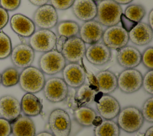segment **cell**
<instances>
[{
    "mask_svg": "<svg viewBox=\"0 0 153 136\" xmlns=\"http://www.w3.org/2000/svg\"><path fill=\"white\" fill-rule=\"evenodd\" d=\"M45 82V76L42 71L30 66L23 69L20 73L18 84L23 91L34 94L42 90Z\"/></svg>",
    "mask_w": 153,
    "mask_h": 136,
    "instance_id": "cell-1",
    "label": "cell"
},
{
    "mask_svg": "<svg viewBox=\"0 0 153 136\" xmlns=\"http://www.w3.org/2000/svg\"><path fill=\"white\" fill-rule=\"evenodd\" d=\"M123 9L113 0H102L97 4V21L106 27L117 25L120 22Z\"/></svg>",
    "mask_w": 153,
    "mask_h": 136,
    "instance_id": "cell-2",
    "label": "cell"
},
{
    "mask_svg": "<svg viewBox=\"0 0 153 136\" xmlns=\"http://www.w3.org/2000/svg\"><path fill=\"white\" fill-rule=\"evenodd\" d=\"M117 117V123L119 128L128 133L137 131L144 122L141 111L133 106H126L121 109Z\"/></svg>",
    "mask_w": 153,
    "mask_h": 136,
    "instance_id": "cell-3",
    "label": "cell"
},
{
    "mask_svg": "<svg viewBox=\"0 0 153 136\" xmlns=\"http://www.w3.org/2000/svg\"><path fill=\"white\" fill-rule=\"evenodd\" d=\"M66 64V60L62 53L54 49L44 52L38 60L39 69L48 75H54L62 72Z\"/></svg>",
    "mask_w": 153,
    "mask_h": 136,
    "instance_id": "cell-4",
    "label": "cell"
},
{
    "mask_svg": "<svg viewBox=\"0 0 153 136\" xmlns=\"http://www.w3.org/2000/svg\"><path fill=\"white\" fill-rule=\"evenodd\" d=\"M48 125L53 136H69L71 121L69 114L62 109H56L50 114Z\"/></svg>",
    "mask_w": 153,
    "mask_h": 136,
    "instance_id": "cell-5",
    "label": "cell"
},
{
    "mask_svg": "<svg viewBox=\"0 0 153 136\" xmlns=\"http://www.w3.org/2000/svg\"><path fill=\"white\" fill-rule=\"evenodd\" d=\"M143 76L140 72L133 69H126L117 77V87L125 94H132L142 87Z\"/></svg>",
    "mask_w": 153,
    "mask_h": 136,
    "instance_id": "cell-6",
    "label": "cell"
},
{
    "mask_svg": "<svg viewBox=\"0 0 153 136\" xmlns=\"http://www.w3.org/2000/svg\"><path fill=\"white\" fill-rule=\"evenodd\" d=\"M57 39L56 35L48 29H39L29 38V45L34 50L46 52L53 50Z\"/></svg>",
    "mask_w": 153,
    "mask_h": 136,
    "instance_id": "cell-7",
    "label": "cell"
},
{
    "mask_svg": "<svg viewBox=\"0 0 153 136\" xmlns=\"http://www.w3.org/2000/svg\"><path fill=\"white\" fill-rule=\"evenodd\" d=\"M45 98L51 103L63 101L68 93V86L63 79L58 77H52L45 81L42 88Z\"/></svg>",
    "mask_w": 153,
    "mask_h": 136,
    "instance_id": "cell-8",
    "label": "cell"
},
{
    "mask_svg": "<svg viewBox=\"0 0 153 136\" xmlns=\"http://www.w3.org/2000/svg\"><path fill=\"white\" fill-rule=\"evenodd\" d=\"M102 42L109 49L119 50L127 45L129 38L128 32L118 25L108 27L102 37Z\"/></svg>",
    "mask_w": 153,
    "mask_h": 136,
    "instance_id": "cell-9",
    "label": "cell"
},
{
    "mask_svg": "<svg viewBox=\"0 0 153 136\" xmlns=\"http://www.w3.org/2000/svg\"><path fill=\"white\" fill-rule=\"evenodd\" d=\"M32 21L35 26L41 29H51L58 23V14L56 10L50 4L38 7L32 16Z\"/></svg>",
    "mask_w": 153,
    "mask_h": 136,
    "instance_id": "cell-10",
    "label": "cell"
},
{
    "mask_svg": "<svg viewBox=\"0 0 153 136\" xmlns=\"http://www.w3.org/2000/svg\"><path fill=\"white\" fill-rule=\"evenodd\" d=\"M85 44L76 36L66 39L61 53L66 61L78 63L85 55Z\"/></svg>",
    "mask_w": 153,
    "mask_h": 136,
    "instance_id": "cell-11",
    "label": "cell"
},
{
    "mask_svg": "<svg viewBox=\"0 0 153 136\" xmlns=\"http://www.w3.org/2000/svg\"><path fill=\"white\" fill-rule=\"evenodd\" d=\"M10 58L16 68L25 69L30 66L35 58V51L29 44L21 43L12 48Z\"/></svg>",
    "mask_w": 153,
    "mask_h": 136,
    "instance_id": "cell-12",
    "label": "cell"
},
{
    "mask_svg": "<svg viewBox=\"0 0 153 136\" xmlns=\"http://www.w3.org/2000/svg\"><path fill=\"white\" fill-rule=\"evenodd\" d=\"M96 106L101 117L108 120H112L117 117L121 110L118 101L109 94L99 96L96 100Z\"/></svg>",
    "mask_w": 153,
    "mask_h": 136,
    "instance_id": "cell-13",
    "label": "cell"
},
{
    "mask_svg": "<svg viewBox=\"0 0 153 136\" xmlns=\"http://www.w3.org/2000/svg\"><path fill=\"white\" fill-rule=\"evenodd\" d=\"M62 79L68 86L78 88L85 80L84 69L76 63H69L65 65L62 70Z\"/></svg>",
    "mask_w": 153,
    "mask_h": 136,
    "instance_id": "cell-14",
    "label": "cell"
},
{
    "mask_svg": "<svg viewBox=\"0 0 153 136\" xmlns=\"http://www.w3.org/2000/svg\"><path fill=\"white\" fill-rule=\"evenodd\" d=\"M85 55L91 64L102 66L109 62L111 58V49L103 42H98L90 45L85 50Z\"/></svg>",
    "mask_w": 153,
    "mask_h": 136,
    "instance_id": "cell-15",
    "label": "cell"
},
{
    "mask_svg": "<svg viewBox=\"0 0 153 136\" xmlns=\"http://www.w3.org/2000/svg\"><path fill=\"white\" fill-rule=\"evenodd\" d=\"M103 33L102 25L97 21L92 20L84 22L79 26L80 39L87 44H93L100 41Z\"/></svg>",
    "mask_w": 153,
    "mask_h": 136,
    "instance_id": "cell-16",
    "label": "cell"
},
{
    "mask_svg": "<svg viewBox=\"0 0 153 136\" xmlns=\"http://www.w3.org/2000/svg\"><path fill=\"white\" fill-rule=\"evenodd\" d=\"M20 102L11 95H5L0 98V116L11 123L21 115Z\"/></svg>",
    "mask_w": 153,
    "mask_h": 136,
    "instance_id": "cell-17",
    "label": "cell"
},
{
    "mask_svg": "<svg viewBox=\"0 0 153 136\" xmlns=\"http://www.w3.org/2000/svg\"><path fill=\"white\" fill-rule=\"evenodd\" d=\"M117 61L120 66L125 69H133L141 63V53L136 47L126 45L118 50Z\"/></svg>",
    "mask_w": 153,
    "mask_h": 136,
    "instance_id": "cell-18",
    "label": "cell"
},
{
    "mask_svg": "<svg viewBox=\"0 0 153 136\" xmlns=\"http://www.w3.org/2000/svg\"><path fill=\"white\" fill-rule=\"evenodd\" d=\"M72 11L75 17L82 21L94 20L97 15V4L93 0H75Z\"/></svg>",
    "mask_w": 153,
    "mask_h": 136,
    "instance_id": "cell-19",
    "label": "cell"
},
{
    "mask_svg": "<svg viewBox=\"0 0 153 136\" xmlns=\"http://www.w3.org/2000/svg\"><path fill=\"white\" fill-rule=\"evenodd\" d=\"M10 24L12 30L23 38H29L35 31V25L32 20L20 13L13 15Z\"/></svg>",
    "mask_w": 153,
    "mask_h": 136,
    "instance_id": "cell-20",
    "label": "cell"
},
{
    "mask_svg": "<svg viewBox=\"0 0 153 136\" xmlns=\"http://www.w3.org/2000/svg\"><path fill=\"white\" fill-rule=\"evenodd\" d=\"M129 40L134 45L143 46L150 43L153 38L152 29L148 24L137 23L128 32Z\"/></svg>",
    "mask_w": 153,
    "mask_h": 136,
    "instance_id": "cell-21",
    "label": "cell"
},
{
    "mask_svg": "<svg viewBox=\"0 0 153 136\" xmlns=\"http://www.w3.org/2000/svg\"><path fill=\"white\" fill-rule=\"evenodd\" d=\"M97 90L102 94H109L117 88V77L109 70H101L95 76Z\"/></svg>",
    "mask_w": 153,
    "mask_h": 136,
    "instance_id": "cell-22",
    "label": "cell"
},
{
    "mask_svg": "<svg viewBox=\"0 0 153 136\" xmlns=\"http://www.w3.org/2000/svg\"><path fill=\"white\" fill-rule=\"evenodd\" d=\"M11 134L13 136H35V123L29 117L20 115L11 123Z\"/></svg>",
    "mask_w": 153,
    "mask_h": 136,
    "instance_id": "cell-23",
    "label": "cell"
},
{
    "mask_svg": "<svg viewBox=\"0 0 153 136\" xmlns=\"http://www.w3.org/2000/svg\"><path fill=\"white\" fill-rule=\"evenodd\" d=\"M20 106L24 115L28 117L38 116L42 112L41 101L33 94L26 93L22 98Z\"/></svg>",
    "mask_w": 153,
    "mask_h": 136,
    "instance_id": "cell-24",
    "label": "cell"
},
{
    "mask_svg": "<svg viewBox=\"0 0 153 136\" xmlns=\"http://www.w3.org/2000/svg\"><path fill=\"white\" fill-rule=\"evenodd\" d=\"M74 116L78 123L84 127L93 125L97 118L96 112L87 106H81L74 110Z\"/></svg>",
    "mask_w": 153,
    "mask_h": 136,
    "instance_id": "cell-25",
    "label": "cell"
},
{
    "mask_svg": "<svg viewBox=\"0 0 153 136\" xmlns=\"http://www.w3.org/2000/svg\"><path fill=\"white\" fill-rule=\"evenodd\" d=\"M94 136H120V128L112 120L104 119L94 128Z\"/></svg>",
    "mask_w": 153,
    "mask_h": 136,
    "instance_id": "cell-26",
    "label": "cell"
},
{
    "mask_svg": "<svg viewBox=\"0 0 153 136\" xmlns=\"http://www.w3.org/2000/svg\"><path fill=\"white\" fill-rule=\"evenodd\" d=\"M97 92V90L91 85L83 84L77 88L75 98L80 106H87L95 100Z\"/></svg>",
    "mask_w": 153,
    "mask_h": 136,
    "instance_id": "cell-27",
    "label": "cell"
},
{
    "mask_svg": "<svg viewBox=\"0 0 153 136\" xmlns=\"http://www.w3.org/2000/svg\"><path fill=\"white\" fill-rule=\"evenodd\" d=\"M79 30V25L73 20H63L57 23L56 30L58 36H63L69 38L76 36Z\"/></svg>",
    "mask_w": 153,
    "mask_h": 136,
    "instance_id": "cell-28",
    "label": "cell"
},
{
    "mask_svg": "<svg viewBox=\"0 0 153 136\" xmlns=\"http://www.w3.org/2000/svg\"><path fill=\"white\" fill-rule=\"evenodd\" d=\"M146 14L145 7L141 4H134L127 6L125 10L124 15L129 20L139 23L142 20Z\"/></svg>",
    "mask_w": 153,
    "mask_h": 136,
    "instance_id": "cell-29",
    "label": "cell"
},
{
    "mask_svg": "<svg viewBox=\"0 0 153 136\" xmlns=\"http://www.w3.org/2000/svg\"><path fill=\"white\" fill-rule=\"evenodd\" d=\"M1 74V84L5 87H11L19 83L20 73L16 67H9Z\"/></svg>",
    "mask_w": 153,
    "mask_h": 136,
    "instance_id": "cell-30",
    "label": "cell"
},
{
    "mask_svg": "<svg viewBox=\"0 0 153 136\" xmlns=\"http://www.w3.org/2000/svg\"><path fill=\"white\" fill-rule=\"evenodd\" d=\"M12 43L9 36L0 30V60L10 57L12 50Z\"/></svg>",
    "mask_w": 153,
    "mask_h": 136,
    "instance_id": "cell-31",
    "label": "cell"
},
{
    "mask_svg": "<svg viewBox=\"0 0 153 136\" xmlns=\"http://www.w3.org/2000/svg\"><path fill=\"white\" fill-rule=\"evenodd\" d=\"M141 113L144 120L149 123L153 122V97H151L143 103Z\"/></svg>",
    "mask_w": 153,
    "mask_h": 136,
    "instance_id": "cell-32",
    "label": "cell"
},
{
    "mask_svg": "<svg viewBox=\"0 0 153 136\" xmlns=\"http://www.w3.org/2000/svg\"><path fill=\"white\" fill-rule=\"evenodd\" d=\"M141 62L148 70L153 69V48H146L141 54Z\"/></svg>",
    "mask_w": 153,
    "mask_h": 136,
    "instance_id": "cell-33",
    "label": "cell"
},
{
    "mask_svg": "<svg viewBox=\"0 0 153 136\" xmlns=\"http://www.w3.org/2000/svg\"><path fill=\"white\" fill-rule=\"evenodd\" d=\"M142 86L146 92L153 94V70H149L142 78Z\"/></svg>",
    "mask_w": 153,
    "mask_h": 136,
    "instance_id": "cell-34",
    "label": "cell"
},
{
    "mask_svg": "<svg viewBox=\"0 0 153 136\" xmlns=\"http://www.w3.org/2000/svg\"><path fill=\"white\" fill-rule=\"evenodd\" d=\"M75 0H49L50 5L56 10H66L71 8Z\"/></svg>",
    "mask_w": 153,
    "mask_h": 136,
    "instance_id": "cell-35",
    "label": "cell"
},
{
    "mask_svg": "<svg viewBox=\"0 0 153 136\" xmlns=\"http://www.w3.org/2000/svg\"><path fill=\"white\" fill-rule=\"evenodd\" d=\"M22 0H0V7L7 11H13L18 9Z\"/></svg>",
    "mask_w": 153,
    "mask_h": 136,
    "instance_id": "cell-36",
    "label": "cell"
},
{
    "mask_svg": "<svg viewBox=\"0 0 153 136\" xmlns=\"http://www.w3.org/2000/svg\"><path fill=\"white\" fill-rule=\"evenodd\" d=\"M11 134V123L7 120L0 118V136H10Z\"/></svg>",
    "mask_w": 153,
    "mask_h": 136,
    "instance_id": "cell-37",
    "label": "cell"
},
{
    "mask_svg": "<svg viewBox=\"0 0 153 136\" xmlns=\"http://www.w3.org/2000/svg\"><path fill=\"white\" fill-rule=\"evenodd\" d=\"M9 20L8 12L0 7V30L7 26Z\"/></svg>",
    "mask_w": 153,
    "mask_h": 136,
    "instance_id": "cell-38",
    "label": "cell"
},
{
    "mask_svg": "<svg viewBox=\"0 0 153 136\" xmlns=\"http://www.w3.org/2000/svg\"><path fill=\"white\" fill-rule=\"evenodd\" d=\"M120 21L122 23V25H123L122 27L124 28L127 32L137 23H135V22L129 20L128 18H127L124 15V14H122V15L121 16Z\"/></svg>",
    "mask_w": 153,
    "mask_h": 136,
    "instance_id": "cell-39",
    "label": "cell"
},
{
    "mask_svg": "<svg viewBox=\"0 0 153 136\" xmlns=\"http://www.w3.org/2000/svg\"><path fill=\"white\" fill-rule=\"evenodd\" d=\"M66 39H67V38L63 36H60L58 38L57 37L56 45H55V47H56L55 50H57V51L61 52L62 48H63Z\"/></svg>",
    "mask_w": 153,
    "mask_h": 136,
    "instance_id": "cell-40",
    "label": "cell"
},
{
    "mask_svg": "<svg viewBox=\"0 0 153 136\" xmlns=\"http://www.w3.org/2000/svg\"><path fill=\"white\" fill-rule=\"evenodd\" d=\"M29 2L32 5L37 7H40L47 4L49 0H28Z\"/></svg>",
    "mask_w": 153,
    "mask_h": 136,
    "instance_id": "cell-41",
    "label": "cell"
},
{
    "mask_svg": "<svg viewBox=\"0 0 153 136\" xmlns=\"http://www.w3.org/2000/svg\"><path fill=\"white\" fill-rule=\"evenodd\" d=\"M148 25L152 29L153 28V10L151 9L148 13Z\"/></svg>",
    "mask_w": 153,
    "mask_h": 136,
    "instance_id": "cell-42",
    "label": "cell"
},
{
    "mask_svg": "<svg viewBox=\"0 0 153 136\" xmlns=\"http://www.w3.org/2000/svg\"><path fill=\"white\" fill-rule=\"evenodd\" d=\"M119 5H126L131 2L133 0H113Z\"/></svg>",
    "mask_w": 153,
    "mask_h": 136,
    "instance_id": "cell-43",
    "label": "cell"
},
{
    "mask_svg": "<svg viewBox=\"0 0 153 136\" xmlns=\"http://www.w3.org/2000/svg\"><path fill=\"white\" fill-rule=\"evenodd\" d=\"M35 136H53V135L48 131H42L35 134Z\"/></svg>",
    "mask_w": 153,
    "mask_h": 136,
    "instance_id": "cell-44",
    "label": "cell"
},
{
    "mask_svg": "<svg viewBox=\"0 0 153 136\" xmlns=\"http://www.w3.org/2000/svg\"><path fill=\"white\" fill-rule=\"evenodd\" d=\"M152 135H153V126H151L146 131L144 136H152Z\"/></svg>",
    "mask_w": 153,
    "mask_h": 136,
    "instance_id": "cell-45",
    "label": "cell"
},
{
    "mask_svg": "<svg viewBox=\"0 0 153 136\" xmlns=\"http://www.w3.org/2000/svg\"><path fill=\"white\" fill-rule=\"evenodd\" d=\"M1 74L0 73V85H1Z\"/></svg>",
    "mask_w": 153,
    "mask_h": 136,
    "instance_id": "cell-46",
    "label": "cell"
},
{
    "mask_svg": "<svg viewBox=\"0 0 153 136\" xmlns=\"http://www.w3.org/2000/svg\"><path fill=\"white\" fill-rule=\"evenodd\" d=\"M93 1H94V2H100V1H102V0H93Z\"/></svg>",
    "mask_w": 153,
    "mask_h": 136,
    "instance_id": "cell-47",
    "label": "cell"
}]
</instances>
